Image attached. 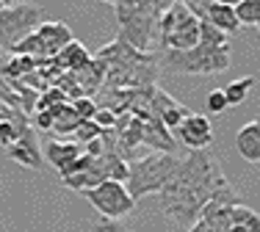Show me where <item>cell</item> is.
<instances>
[{
    "instance_id": "obj_16",
    "label": "cell",
    "mask_w": 260,
    "mask_h": 232,
    "mask_svg": "<svg viewBox=\"0 0 260 232\" xmlns=\"http://www.w3.org/2000/svg\"><path fill=\"white\" fill-rule=\"evenodd\" d=\"M208 22L221 33H235L241 30L238 20H235L233 3H219V0H208Z\"/></svg>"
},
{
    "instance_id": "obj_13",
    "label": "cell",
    "mask_w": 260,
    "mask_h": 232,
    "mask_svg": "<svg viewBox=\"0 0 260 232\" xmlns=\"http://www.w3.org/2000/svg\"><path fill=\"white\" fill-rule=\"evenodd\" d=\"M235 149L246 163H260V119L246 122L235 136Z\"/></svg>"
},
{
    "instance_id": "obj_15",
    "label": "cell",
    "mask_w": 260,
    "mask_h": 232,
    "mask_svg": "<svg viewBox=\"0 0 260 232\" xmlns=\"http://www.w3.org/2000/svg\"><path fill=\"white\" fill-rule=\"evenodd\" d=\"M42 155L47 158V163H50V166H55L61 172V169L70 166L78 155H83V146L75 144V141H58V138H53V141H47V146H45V152H42Z\"/></svg>"
},
{
    "instance_id": "obj_8",
    "label": "cell",
    "mask_w": 260,
    "mask_h": 232,
    "mask_svg": "<svg viewBox=\"0 0 260 232\" xmlns=\"http://www.w3.org/2000/svg\"><path fill=\"white\" fill-rule=\"evenodd\" d=\"M188 113H191L188 108L180 105L177 100H172V97L166 94L164 89H158V86L150 89V116H158L169 133H175L177 127H180V122H183Z\"/></svg>"
},
{
    "instance_id": "obj_9",
    "label": "cell",
    "mask_w": 260,
    "mask_h": 232,
    "mask_svg": "<svg viewBox=\"0 0 260 232\" xmlns=\"http://www.w3.org/2000/svg\"><path fill=\"white\" fill-rule=\"evenodd\" d=\"M200 45V20L191 17V11L180 20V25L172 30L166 39L158 42L160 50H191V47Z\"/></svg>"
},
{
    "instance_id": "obj_26",
    "label": "cell",
    "mask_w": 260,
    "mask_h": 232,
    "mask_svg": "<svg viewBox=\"0 0 260 232\" xmlns=\"http://www.w3.org/2000/svg\"><path fill=\"white\" fill-rule=\"evenodd\" d=\"M3 9H6V3H3V0H0V11H3Z\"/></svg>"
},
{
    "instance_id": "obj_21",
    "label": "cell",
    "mask_w": 260,
    "mask_h": 232,
    "mask_svg": "<svg viewBox=\"0 0 260 232\" xmlns=\"http://www.w3.org/2000/svg\"><path fill=\"white\" fill-rule=\"evenodd\" d=\"M70 105H72V111H75L80 119H94V113H97V102L91 100V97H80V100L70 102Z\"/></svg>"
},
{
    "instance_id": "obj_4",
    "label": "cell",
    "mask_w": 260,
    "mask_h": 232,
    "mask_svg": "<svg viewBox=\"0 0 260 232\" xmlns=\"http://www.w3.org/2000/svg\"><path fill=\"white\" fill-rule=\"evenodd\" d=\"M158 64L175 75H219V72L230 69V45H197L191 50H164Z\"/></svg>"
},
{
    "instance_id": "obj_7",
    "label": "cell",
    "mask_w": 260,
    "mask_h": 232,
    "mask_svg": "<svg viewBox=\"0 0 260 232\" xmlns=\"http://www.w3.org/2000/svg\"><path fill=\"white\" fill-rule=\"evenodd\" d=\"M172 136H175V141L188 146L191 152H200V149H208L210 141H213V125H210L208 116L191 111Z\"/></svg>"
},
{
    "instance_id": "obj_27",
    "label": "cell",
    "mask_w": 260,
    "mask_h": 232,
    "mask_svg": "<svg viewBox=\"0 0 260 232\" xmlns=\"http://www.w3.org/2000/svg\"><path fill=\"white\" fill-rule=\"evenodd\" d=\"M257 30H260V20H257Z\"/></svg>"
},
{
    "instance_id": "obj_20",
    "label": "cell",
    "mask_w": 260,
    "mask_h": 232,
    "mask_svg": "<svg viewBox=\"0 0 260 232\" xmlns=\"http://www.w3.org/2000/svg\"><path fill=\"white\" fill-rule=\"evenodd\" d=\"M100 133H103V130H100V127H97V125H94V122H91V119H83V122H80V125H78L75 136H72V141L83 146V144L94 141V138H100Z\"/></svg>"
},
{
    "instance_id": "obj_22",
    "label": "cell",
    "mask_w": 260,
    "mask_h": 232,
    "mask_svg": "<svg viewBox=\"0 0 260 232\" xmlns=\"http://www.w3.org/2000/svg\"><path fill=\"white\" fill-rule=\"evenodd\" d=\"M205 102H208V111H210V113L227 111V97H224V91H221V89H213V91H210Z\"/></svg>"
},
{
    "instance_id": "obj_14",
    "label": "cell",
    "mask_w": 260,
    "mask_h": 232,
    "mask_svg": "<svg viewBox=\"0 0 260 232\" xmlns=\"http://www.w3.org/2000/svg\"><path fill=\"white\" fill-rule=\"evenodd\" d=\"M53 64L58 66L61 72H72V75H75V72L86 69V66L91 64V53L86 50V47L80 45V42H75V39H72L70 45H67L64 50H61L58 56L53 58Z\"/></svg>"
},
{
    "instance_id": "obj_24",
    "label": "cell",
    "mask_w": 260,
    "mask_h": 232,
    "mask_svg": "<svg viewBox=\"0 0 260 232\" xmlns=\"http://www.w3.org/2000/svg\"><path fill=\"white\" fill-rule=\"evenodd\" d=\"M17 138H20V136H17V130H14V127H11L9 122H0V144L11 146V144L17 141Z\"/></svg>"
},
{
    "instance_id": "obj_17",
    "label": "cell",
    "mask_w": 260,
    "mask_h": 232,
    "mask_svg": "<svg viewBox=\"0 0 260 232\" xmlns=\"http://www.w3.org/2000/svg\"><path fill=\"white\" fill-rule=\"evenodd\" d=\"M103 180H105V174H103V169L97 166V161H94V166H91L89 172H80V174H72V177H61V182H64L67 188H72V191H78V194L97 188Z\"/></svg>"
},
{
    "instance_id": "obj_10",
    "label": "cell",
    "mask_w": 260,
    "mask_h": 232,
    "mask_svg": "<svg viewBox=\"0 0 260 232\" xmlns=\"http://www.w3.org/2000/svg\"><path fill=\"white\" fill-rule=\"evenodd\" d=\"M9 158L17 161V163H22V166H28V169H36V172L45 166V155H42L39 141H36V133L30 130V127L25 133H20V138L9 146Z\"/></svg>"
},
{
    "instance_id": "obj_11",
    "label": "cell",
    "mask_w": 260,
    "mask_h": 232,
    "mask_svg": "<svg viewBox=\"0 0 260 232\" xmlns=\"http://www.w3.org/2000/svg\"><path fill=\"white\" fill-rule=\"evenodd\" d=\"M141 144L152 146L160 155H175V149H177L175 136L166 130L158 116H147V119L141 122Z\"/></svg>"
},
{
    "instance_id": "obj_6",
    "label": "cell",
    "mask_w": 260,
    "mask_h": 232,
    "mask_svg": "<svg viewBox=\"0 0 260 232\" xmlns=\"http://www.w3.org/2000/svg\"><path fill=\"white\" fill-rule=\"evenodd\" d=\"M83 197L108 221H119L127 213H133V207H136V202L130 199V194L125 188V182H114V180H103L97 188L83 191Z\"/></svg>"
},
{
    "instance_id": "obj_3",
    "label": "cell",
    "mask_w": 260,
    "mask_h": 232,
    "mask_svg": "<svg viewBox=\"0 0 260 232\" xmlns=\"http://www.w3.org/2000/svg\"><path fill=\"white\" fill-rule=\"evenodd\" d=\"M177 163H180L177 155H160V152H152L147 158H133L127 163V180H125L130 199L139 202L150 194H160V188L169 182Z\"/></svg>"
},
{
    "instance_id": "obj_25",
    "label": "cell",
    "mask_w": 260,
    "mask_h": 232,
    "mask_svg": "<svg viewBox=\"0 0 260 232\" xmlns=\"http://www.w3.org/2000/svg\"><path fill=\"white\" fill-rule=\"evenodd\" d=\"M34 122H36V127H39V130H53V116H50V111H36Z\"/></svg>"
},
{
    "instance_id": "obj_5",
    "label": "cell",
    "mask_w": 260,
    "mask_h": 232,
    "mask_svg": "<svg viewBox=\"0 0 260 232\" xmlns=\"http://www.w3.org/2000/svg\"><path fill=\"white\" fill-rule=\"evenodd\" d=\"M42 17V6H30V3H6V9L0 11V45L3 47H14L20 45L25 36H30L39 28Z\"/></svg>"
},
{
    "instance_id": "obj_23",
    "label": "cell",
    "mask_w": 260,
    "mask_h": 232,
    "mask_svg": "<svg viewBox=\"0 0 260 232\" xmlns=\"http://www.w3.org/2000/svg\"><path fill=\"white\" fill-rule=\"evenodd\" d=\"M94 122L97 127L105 133V130H114V125H116V113H111V111H105V108H97V113H94Z\"/></svg>"
},
{
    "instance_id": "obj_12",
    "label": "cell",
    "mask_w": 260,
    "mask_h": 232,
    "mask_svg": "<svg viewBox=\"0 0 260 232\" xmlns=\"http://www.w3.org/2000/svg\"><path fill=\"white\" fill-rule=\"evenodd\" d=\"M36 36H39L42 45H45L47 58H55L72 42V30L67 28L64 22H42V25L36 28Z\"/></svg>"
},
{
    "instance_id": "obj_2",
    "label": "cell",
    "mask_w": 260,
    "mask_h": 232,
    "mask_svg": "<svg viewBox=\"0 0 260 232\" xmlns=\"http://www.w3.org/2000/svg\"><path fill=\"white\" fill-rule=\"evenodd\" d=\"M169 9V3H155V0H116L114 14L119 22V36L116 39L125 42L127 47H133L136 53H147L150 45L155 42L158 33V20L160 14Z\"/></svg>"
},
{
    "instance_id": "obj_1",
    "label": "cell",
    "mask_w": 260,
    "mask_h": 232,
    "mask_svg": "<svg viewBox=\"0 0 260 232\" xmlns=\"http://www.w3.org/2000/svg\"><path fill=\"white\" fill-rule=\"evenodd\" d=\"M158 199L164 216H169L172 221L183 224V227H194L202 207L210 199L224 205H244L208 149L188 152L172 172L169 182L160 188Z\"/></svg>"
},
{
    "instance_id": "obj_19",
    "label": "cell",
    "mask_w": 260,
    "mask_h": 232,
    "mask_svg": "<svg viewBox=\"0 0 260 232\" xmlns=\"http://www.w3.org/2000/svg\"><path fill=\"white\" fill-rule=\"evenodd\" d=\"M235 9V20L238 25H257L260 20V0H241V3H233Z\"/></svg>"
},
{
    "instance_id": "obj_18",
    "label": "cell",
    "mask_w": 260,
    "mask_h": 232,
    "mask_svg": "<svg viewBox=\"0 0 260 232\" xmlns=\"http://www.w3.org/2000/svg\"><path fill=\"white\" fill-rule=\"evenodd\" d=\"M252 86H255V78L252 75H246V78H238V81H233V83H227L224 89V97H227V108L230 105H241V102L249 97V91H252Z\"/></svg>"
}]
</instances>
